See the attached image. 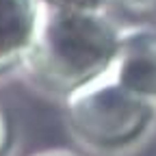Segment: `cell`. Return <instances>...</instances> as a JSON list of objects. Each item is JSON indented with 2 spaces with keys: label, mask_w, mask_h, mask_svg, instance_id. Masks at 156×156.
Returning <instances> with one entry per match:
<instances>
[{
  "label": "cell",
  "mask_w": 156,
  "mask_h": 156,
  "mask_svg": "<svg viewBox=\"0 0 156 156\" xmlns=\"http://www.w3.org/2000/svg\"><path fill=\"white\" fill-rule=\"evenodd\" d=\"M44 2L67 9H104V0H44Z\"/></svg>",
  "instance_id": "cell-5"
},
{
  "label": "cell",
  "mask_w": 156,
  "mask_h": 156,
  "mask_svg": "<svg viewBox=\"0 0 156 156\" xmlns=\"http://www.w3.org/2000/svg\"><path fill=\"white\" fill-rule=\"evenodd\" d=\"M104 2H141V0H104Z\"/></svg>",
  "instance_id": "cell-8"
},
{
  "label": "cell",
  "mask_w": 156,
  "mask_h": 156,
  "mask_svg": "<svg viewBox=\"0 0 156 156\" xmlns=\"http://www.w3.org/2000/svg\"><path fill=\"white\" fill-rule=\"evenodd\" d=\"M11 136H13V132H11V122H9L5 108L0 106V156L7 154V150H9V145H11Z\"/></svg>",
  "instance_id": "cell-6"
},
{
  "label": "cell",
  "mask_w": 156,
  "mask_h": 156,
  "mask_svg": "<svg viewBox=\"0 0 156 156\" xmlns=\"http://www.w3.org/2000/svg\"><path fill=\"white\" fill-rule=\"evenodd\" d=\"M119 30L104 9H67L41 0L22 67L37 87L65 98L111 69Z\"/></svg>",
  "instance_id": "cell-1"
},
{
  "label": "cell",
  "mask_w": 156,
  "mask_h": 156,
  "mask_svg": "<svg viewBox=\"0 0 156 156\" xmlns=\"http://www.w3.org/2000/svg\"><path fill=\"white\" fill-rule=\"evenodd\" d=\"M41 0H0V76L22 67Z\"/></svg>",
  "instance_id": "cell-4"
},
{
  "label": "cell",
  "mask_w": 156,
  "mask_h": 156,
  "mask_svg": "<svg viewBox=\"0 0 156 156\" xmlns=\"http://www.w3.org/2000/svg\"><path fill=\"white\" fill-rule=\"evenodd\" d=\"M108 74L126 89L156 104V28H122Z\"/></svg>",
  "instance_id": "cell-3"
},
{
  "label": "cell",
  "mask_w": 156,
  "mask_h": 156,
  "mask_svg": "<svg viewBox=\"0 0 156 156\" xmlns=\"http://www.w3.org/2000/svg\"><path fill=\"white\" fill-rule=\"evenodd\" d=\"M30 156H78V154L72 150H65V147H50V150H39Z\"/></svg>",
  "instance_id": "cell-7"
},
{
  "label": "cell",
  "mask_w": 156,
  "mask_h": 156,
  "mask_svg": "<svg viewBox=\"0 0 156 156\" xmlns=\"http://www.w3.org/2000/svg\"><path fill=\"white\" fill-rule=\"evenodd\" d=\"M69 132L95 152H124L139 143L154 124L156 104L126 89L106 72L65 95Z\"/></svg>",
  "instance_id": "cell-2"
}]
</instances>
